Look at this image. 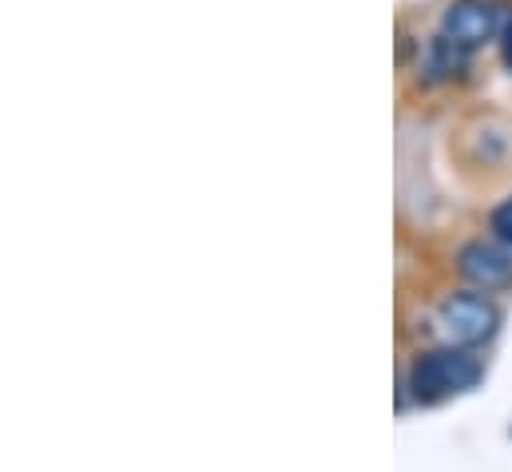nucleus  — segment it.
I'll use <instances>...</instances> for the list:
<instances>
[{
	"label": "nucleus",
	"instance_id": "1",
	"mask_svg": "<svg viewBox=\"0 0 512 472\" xmlns=\"http://www.w3.org/2000/svg\"><path fill=\"white\" fill-rule=\"evenodd\" d=\"M481 377H485V365H481V357H473V350H457V346L425 350L409 361V373L401 381V405H405V393L417 405L449 401L457 393L477 389Z\"/></svg>",
	"mask_w": 512,
	"mask_h": 472
},
{
	"label": "nucleus",
	"instance_id": "2",
	"mask_svg": "<svg viewBox=\"0 0 512 472\" xmlns=\"http://www.w3.org/2000/svg\"><path fill=\"white\" fill-rule=\"evenodd\" d=\"M437 330H441L445 346L477 350V346H485V342L497 338V330H501V306L489 294H481V290L445 294L441 306H437Z\"/></svg>",
	"mask_w": 512,
	"mask_h": 472
},
{
	"label": "nucleus",
	"instance_id": "3",
	"mask_svg": "<svg viewBox=\"0 0 512 472\" xmlns=\"http://www.w3.org/2000/svg\"><path fill=\"white\" fill-rule=\"evenodd\" d=\"M457 274L481 290V294H501L512 286V250L505 242H493V238H469L461 250H457Z\"/></svg>",
	"mask_w": 512,
	"mask_h": 472
},
{
	"label": "nucleus",
	"instance_id": "4",
	"mask_svg": "<svg viewBox=\"0 0 512 472\" xmlns=\"http://www.w3.org/2000/svg\"><path fill=\"white\" fill-rule=\"evenodd\" d=\"M461 52H477L497 36V4L493 0H453L441 12V32Z\"/></svg>",
	"mask_w": 512,
	"mask_h": 472
},
{
	"label": "nucleus",
	"instance_id": "5",
	"mask_svg": "<svg viewBox=\"0 0 512 472\" xmlns=\"http://www.w3.org/2000/svg\"><path fill=\"white\" fill-rule=\"evenodd\" d=\"M465 60H469V52H461V48L449 44L445 36H433L429 48H425V72H429V80H437V84L457 80V76L465 72Z\"/></svg>",
	"mask_w": 512,
	"mask_h": 472
},
{
	"label": "nucleus",
	"instance_id": "6",
	"mask_svg": "<svg viewBox=\"0 0 512 472\" xmlns=\"http://www.w3.org/2000/svg\"><path fill=\"white\" fill-rule=\"evenodd\" d=\"M489 227H493L497 242H505V246L512 250V199H505V203L489 215Z\"/></svg>",
	"mask_w": 512,
	"mask_h": 472
},
{
	"label": "nucleus",
	"instance_id": "7",
	"mask_svg": "<svg viewBox=\"0 0 512 472\" xmlns=\"http://www.w3.org/2000/svg\"><path fill=\"white\" fill-rule=\"evenodd\" d=\"M501 60H505V68L512 72V20L509 28H505V36H501Z\"/></svg>",
	"mask_w": 512,
	"mask_h": 472
}]
</instances>
